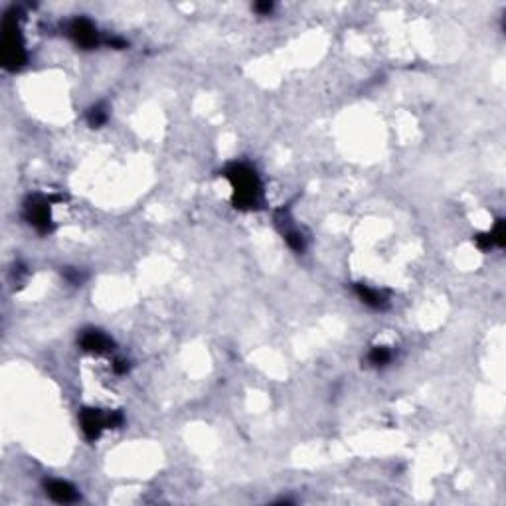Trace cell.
I'll return each mask as SVG.
<instances>
[{
	"instance_id": "1",
	"label": "cell",
	"mask_w": 506,
	"mask_h": 506,
	"mask_svg": "<svg viewBox=\"0 0 506 506\" xmlns=\"http://www.w3.org/2000/svg\"><path fill=\"white\" fill-rule=\"evenodd\" d=\"M226 178L234 188V204L241 210L257 208L259 196H261V184L259 178L247 165H231L226 170Z\"/></svg>"
},
{
	"instance_id": "2",
	"label": "cell",
	"mask_w": 506,
	"mask_h": 506,
	"mask_svg": "<svg viewBox=\"0 0 506 506\" xmlns=\"http://www.w3.org/2000/svg\"><path fill=\"white\" fill-rule=\"evenodd\" d=\"M79 419H81V430H83L89 441L97 439L105 427H115V425H121L123 423V416L121 414L103 416L101 411H97V409H83Z\"/></svg>"
},
{
	"instance_id": "3",
	"label": "cell",
	"mask_w": 506,
	"mask_h": 506,
	"mask_svg": "<svg viewBox=\"0 0 506 506\" xmlns=\"http://www.w3.org/2000/svg\"><path fill=\"white\" fill-rule=\"evenodd\" d=\"M2 62L8 70H16L26 62V51L22 42L18 38L16 26L6 22V34L2 40Z\"/></svg>"
},
{
	"instance_id": "4",
	"label": "cell",
	"mask_w": 506,
	"mask_h": 506,
	"mask_svg": "<svg viewBox=\"0 0 506 506\" xmlns=\"http://www.w3.org/2000/svg\"><path fill=\"white\" fill-rule=\"evenodd\" d=\"M24 215L26 220H28V224L34 226L42 234H48L51 229L50 204H48V200H44L40 196L30 198L24 206Z\"/></svg>"
},
{
	"instance_id": "5",
	"label": "cell",
	"mask_w": 506,
	"mask_h": 506,
	"mask_svg": "<svg viewBox=\"0 0 506 506\" xmlns=\"http://www.w3.org/2000/svg\"><path fill=\"white\" fill-rule=\"evenodd\" d=\"M70 36L76 40L81 48H93L97 44V30L85 18H77L70 26Z\"/></svg>"
},
{
	"instance_id": "6",
	"label": "cell",
	"mask_w": 506,
	"mask_h": 506,
	"mask_svg": "<svg viewBox=\"0 0 506 506\" xmlns=\"http://www.w3.org/2000/svg\"><path fill=\"white\" fill-rule=\"evenodd\" d=\"M46 493L51 500H56L60 505H72V503L79 500V493L76 491V487L65 481H48L46 482Z\"/></svg>"
},
{
	"instance_id": "7",
	"label": "cell",
	"mask_w": 506,
	"mask_h": 506,
	"mask_svg": "<svg viewBox=\"0 0 506 506\" xmlns=\"http://www.w3.org/2000/svg\"><path fill=\"white\" fill-rule=\"evenodd\" d=\"M79 346L88 352H95V354H101L111 350L113 342L109 336H105L99 330H85L81 336H79Z\"/></svg>"
},
{
	"instance_id": "8",
	"label": "cell",
	"mask_w": 506,
	"mask_h": 506,
	"mask_svg": "<svg viewBox=\"0 0 506 506\" xmlns=\"http://www.w3.org/2000/svg\"><path fill=\"white\" fill-rule=\"evenodd\" d=\"M354 291L356 295L360 297L362 303L368 304V307H372V309H376V311H384V309L388 307V299H386L380 291H376V289H370L368 285L358 283V285H354Z\"/></svg>"
},
{
	"instance_id": "9",
	"label": "cell",
	"mask_w": 506,
	"mask_h": 506,
	"mask_svg": "<svg viewBox=\"0 0 506 506\" xmlns=\"http://www.w3.org/2000/svg\"><path fill=\"white\" fill-rule=\"evenodd\" d=\"M368 360L374 364V366H386L390 360H392V352L386 348V346H374L372 352L368 356Z\"/></svg>"
},
{
	"instance_id": "10",
	"label": "cell",
	"mask_w": 506,
	"mask_h": 506,
	"mask_svg": "<svg viewBox=\"0 0 506 506\" xmlns=\"http://www.w3.org/2000/svg\"><path fill=\"white\" fill-rule=\"evenodd\" d=\"M285 240H287V243H289V247H291L293 252H303L304 250V240H303V236L297 231V229H285Z\"/></svg>"
},
{
	"instance_id": "11",
	"label": "cell",
	"mask_w": 506,
	"mask_h": 506,
	"mask_svg": "<svg viewBox=\"0 0 506 506\" xmlns=\"http://www.w3.org/2000/svg\"><path fill=\"white\" fill-rule=\"evenodd\" d=\"M88 121L91 126H101L103 123L107 121V111H105V107H103V105L91 107L88 113Z\"/></svg>"
},
{
	"instance_id": "12",
	"label": "cell",
	"mask_w": 506,
	"mask_h": 506,
	"mask_svg": "<svg viewBox=\"0 0 506 506\" xmlns=\"http://www.w3.org/2000/svg\"><path fill=\"white\" fill-rule=\"evenodd\" d=\"M255 13H259V14H269L271 10H273V4L271 2H257L255 6Z\"/></svg>"
}]
</instances>
